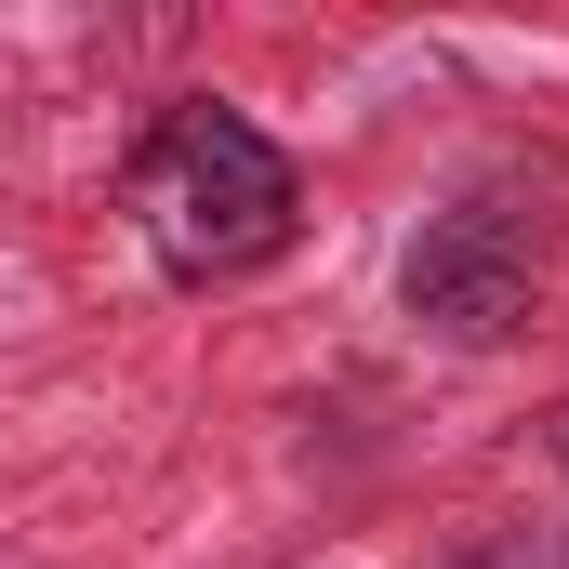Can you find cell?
Masks as SVG:
<instances>
[{
    "instance_id": "6da1fadb",
    "label": "cell",
    "mask_w": 569,
    "mask_h": 569,
    "mask_svg": "<svg viewBox=\"0 0 569 569\" xmlns=\"http://www.w3.org/2000/svg\"><path fill=\"white\" fill-rule=\"evenodd\" d=\"M120 212H133L146 266L172 291H239V279H266L291 239H305V172H291V146L266 120H239L212 93H172L133 133Z\"/></svg>"
},
{
    "instance_id": "7a4b0ae2",
    "label": "cell",
    "mask_w": 569,
    "mask_h": 569,
    "mask_svg": "<svg viewBox=\"0 0 569 569\" xmlns=\"http://www.w3.org/2000/svg\"><path fill=\"white\" fill-rule=\"evenodd\" d=\"M411 318L450 331V345H503L517 318H530V291H543V212H517V199H450L425 239H411Z\"/></svg>"
},
{
    "instance_id": "3957f363",
    "label": "cell",
    "mask_w": 569,
    "mask_h": 569,
    "mask_svg": "<svg viewBox=\"0 0 569 569\" xmlns=\"http://www.w3.org/2000/svg\"><path fill=\"white\" fill-rule=\"evenodd\" d=\"M490 557L569 569V398L543 411V437H530V517H503V530H490Z\"/></svg>"
}]
</instances>
